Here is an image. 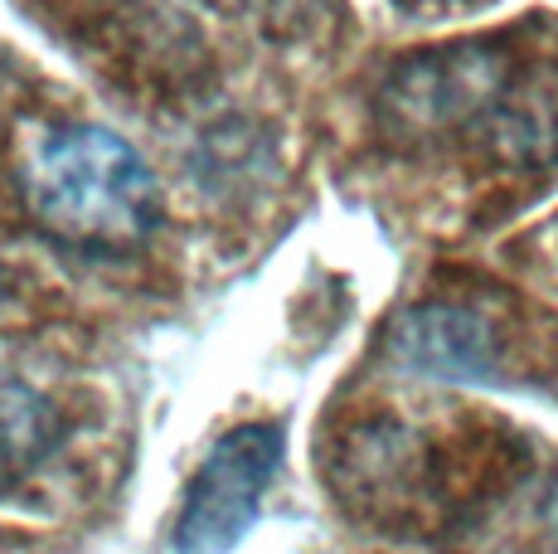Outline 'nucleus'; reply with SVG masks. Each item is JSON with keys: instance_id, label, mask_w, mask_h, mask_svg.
<instances>
[{"instance_id": "obj_1", "label": "nucleus", "mask_w": 558, "mask_h": 554, "mask_svg": "<svg viewBox=\"0 0 558 554\" xmlns=\"http://www.w3.org/2000/svg\"><path fill=\"white\" fill-rule=\"evenodd\" d=\"M374 127L399 152L461 146L500 176H534L558 156V69L514 35L417 49L379 73Z\"/></svg>"}, {"instance_id": "obj_2", "label": "nucleus", "mask_w": 558, "mask_h": 554, "mask_svg": "<svg viewBox=\"0 0 558 554\" xmlns=\"http://www.w3.org/2000/svg\"><path fill=\"white\" fill-rule=\"evenodd\" d=\"M15 185L25 215L78 253H136L160 219V190L142 152L83 117H49L20 132Z\"/></svg>"}, {"instance_id": "obj_3", "label": "nucleus", "mask_w": 558, "mask_h": 554, "mask_svg": "<svg viewBox=\"0 0 558 554\" xmlns=\"http://www.w3.org/2000/svg\"><path fill=\"white\" fill-rule=\"evenodd\" d=\"M63 39L132 93H185L209 63L185 0H45Z\"/></svg>"}, {"instance_id": "obj_4", "label": "nucleus", "mask_w": 558, "mask_h": 554, "mask_svg": "<svg viewBox=\"0 0 558 554\" xmlns=\"http://www.w3.org/2000/svg\"><path fill=\"white\" fill-rule=\"evenodd\" d=\"M282 423H239L204 453L180 501L170 554H233L282 467Z\"/></svg>"}, {"instance_id": "obj_5", "label": "nucleus", "mask_w": 558, "mask_h": 554, "mask_svg": "<svg viewBox=\"0 0 558 554\" xmlns=\"http://www.w3.org/2000/svg\"><path fill=\"white\" fill-rule=\"evenodd\" d=\"M384 350L403 375L433 385H490L506 365L500 322L466 297H423L403 306L389 322Z\"/></svg>"}, {"instance_id": "obj_6", "label": "nucleus", "mask_w": 558, "mask_h": 554, "mask_svg": "<svg viewBox=\"0 0 558 554\" xmlns=\"http://www.w3.org/2000/svg\"><path fill=\"white\" fill-rule=\"evenodd\" d=\"M59 438H63L59 409L35 385L0 370V482L35 477L59 453Z\"/></svg>"}, {"instance_id": "obj_7", "label": "nucleus", "mask_w": 558, "mask_h": 554, "mask_svg": "<svg viewBox=\"0 0 558 554\" xmlns=\"http://www.w3.org/2000/svg\"><path fill=\"white\" fill-rule=\"evenodd\" d=\"M544 530H549V540L558 545V482L549 486V496H544Z\"/></svg>"}]
</instances>
